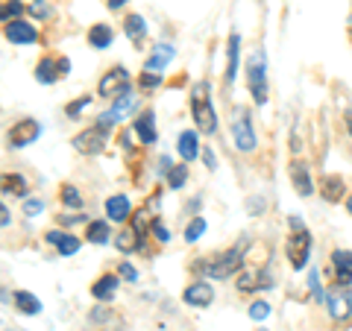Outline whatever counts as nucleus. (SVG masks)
<instances>
[{
    "label": "nucleus",
    "mask_w": 352,
    "mask_h": 331,
    "mask_svg": "<svg viewBox=\"0 0 352 331\" xmlns=\"http://www.w3.org/2000/svg\"><path fill=\"white\" fill-rule=\"evenodd\" d=\"M346 212L352 214V196H349V200H346Z\"/></svg>",
    "instance_id": "46"
},
{
    "label": "nucleus",
    "mask_w": 352,
    "mask_h": 331,
    "mask_svg": "<svg viewBox=\"0 0 352 331\" xmlns=\"http://www.w3.org/2000/svg\"><path fill=\"white\" fill-rule=\"evenodd\" d=\"M349 24H352V12H349Z\"/></svg>",
    "instance_id": "47"
},
{
    "label": "nucleus",
    "mask_w": 352,
    "mask_h": 331,
    "mask_svg": "<svg viewBox=\"0 0 352 331\" xmlns=\"http://www.w3.org/2000/svg\"><path fill=\"white\" fill-rule=\"evenodd\" d=\"M6 38L12 44H32V41H38V30L32 24H27V21L15 18L6 24Z\"/></svg>",
    "instance_id": "13"
},
{
    "label": "nucleus",
    "mask_w": 352,
    "mask_h": 331,
    "mask_svg": "<svg viewBox=\"0 0 352 331\" xmlns=\"http://www.w3.org/2000/svg\"><path fill=\"white\" fill-rule=\"evenodd\" d=\"M191 115H194V124L203 135H212L217 132V115H214V106H212V97H208V85L200 82L191 94Z\"/></svg>",
    "instance_id": "1"
},
{
    "label": "nucleus",
    "mask_w": 352,
    "mask_h": 331,
    "mask_svg": "<svg viewBox=\"0 0 352 331\" xmlns=\"http://www.w3.org/2000/svg\"><path fill=\"white\" fill-rule=\"evenodd\" d=\"M36 3H41V0H36Z\"/></svg>",
    "instance_id": "48"
},
{
    "label": "nucleus",
    "mask_w": 352,
    "mask_h": 331,
    "mask_svg": "<svg viewBox=\"0 0 352 331\" xmlns=\"http://www.w3.org/2000/svg\"><path fill=\"white\" fill-rule=\"evenodd\" d=\"M273 288V275L264 267H250L238 273V290L241 293H256V290H267Z\"/></svg>",
    "instance_id": "8"
},
{
    "label": "nucleus",
    "mask_w": 352,
    "mask_h": 331,
    "mask_svg": "<svg viewBox=\"0 0 352 331\" xmlns=\"http://www.w3.org/2000/svg\"><path fill=\"white\" fill-rule=\"evenodd\" d=\"M247 85L252 94V103L264 106L267 103V62H264V53H252L247 59Z\"/></svg>",
    "instance_id": "2"
},
{
    "label": "nucleus",
    "mask_w": 352,
    "mask_h": 331,
    "mask_svg": "<svg viewBox=\"0 0 352 331\" xmlns=\"http://www.w3.org/2000/svg\"><path fill=\"white\" fill-rule=\"evenodd\" d=\"M138 240H141V235L135 229H129V231H120V235L115 238V247L120 249V252H132L138 247Z\"/></svg>",
    "instance_id": "30"
},
{
    "label": "nucleus",
    "mask_w": 352,
    "mask_h": 331,
    "mask_svg": "<svg viewBox=\"0 0 352 331\" xmlns=\"http://www.w3.org/2000/svg\"><path fill=\"white\" fill-rule=\"evenodd\" d=\"M238 62H241V36H238V32H232L229 41H226V82H235Z\"/></svg>",
    "instance_id": "16"
},
{
    "label": "nucleus",
    "mask_w": 352,
    "mask_h": 331,
    "mask_svg": "<svg viewBox=\"0 0 352 331\" xmlns=\"http://www.w3.org/2000/svg\"><path fill=\"white\" fill-rule=\"evenodd\" d=\"M291 182L296 187L300 196H311L314 194V182H311V173H308V164L305 161H291Z\"/></svg>",
    "instance_id": "14"
},
{
    "label": "nucleus",
    "mask_w": 352,
    "mask_h": 331,
    "mask_svg": "<svg viewBox=\"0 0 352 331\" xmlns=\"http://www.w3.org/2000/svg\"><path fill=\"white\" fill-rule=\"evenodd\" d=\"M109 235H112V229H109L106 220H91L88 229H85V238L91 240V244H106Z\"/></svg>",
    "instance_id": "27"
},
{
    "label": "nucleus",
    "mask_w": 352,
    "mask_h": 331,
    "mask_svg": "<svg viewBox=\"0 0 352 331\" xmlns=\"http://www.w3.org/2000/svg\"><path fill=\"white\" fill-rule=\"evenodd\" d=\"M308 288H311V293L320 296V299H326V296H323V288H320V273H317V270L308 273Z\"/></svg>",
    "instance_id": "39"
},
{
    "label": "nucleus",
    "mask_w": 352,
    "mask_h": 331,
    "mask_svg": "<svg viewBox=\"0 0 352 331\" xmlns=\"http://www.w3.org/2000/svg\"><path fill=\"white\" fill-rule=\"evenodd\" d=\"M132 109H135V97H132V91H124V94H120L118 100H115V106L109 109V112L115 115V120H124V117L132 112Z\"/></svg>",
    "instance_id": "28"
},
{
    "label": "nucleus",
    "mask_w": 352,
    "mask_h": 331,
    "mask_svg": "<svg viewBox=\"0 0 352 331\" xmlns=\"http://www.w3.org/2000/svg\"><path fill=\"white\" fill-rule=\"evenodd\" d=\"M332 270L338 288H349L352 284V252L349 249H335L332 252Z\"/></svg>",
    "instance_id": "11"
},
{
    "label": "nucleus",
    "mask_w": 352,
    "mask_h": 331,
    "mask_svg": "<svg viewBox=\"0 0 352 331\" xmlns=\"http://www.w3.org/2000/svg\"><path fill=\"white\" fill-rule=\"evenodd\" d=\"M344 194H346V182L340 179V176H323L320 179V196L326 203H340L344 200Z\"/></svg>",
    "instance_id": "15"
},
{
    "label": "nucleus",
    "mask_w": 352,
    "mask_h": 331,
    "mask_svg": "<svg viewBox=\"0 0 352 331\" xmlns=\"http://www.w3.org/2000/svg\"><path fill=\"white\" fill-rule=\"evenodd\" d=\"M12 302H15V308H18L21 314H30V317L41 314V302H38V296H32L30 290H15Z\"/></svg>",
    "instance_id": "25"
},
{
    "label": "nucleus",
    "mask_w": 352,
    "mask_h": 331,
    "mask_svg": "<svg viewBox=\"0 0 352 331\" xmlns=\"http://www.w3.org/2000/svg\"><path fill=\"white\" fill-rule=\"evenodd\" d=\"M241 267H244V249L232 247V249L220 252V255H214L212 261H208L206 264V273L212 275V279H229V275L241 273Z\"/></svg>",
    "instance_id": "4"
},
{
    "label": "nucleus",
    "mask_w": 352,
    "mask_h": 331,
    "mask_svg": "<svg viewBox=\"0 0 352 331\" xmlns=\"http://www.w3.org/2000/svg\"><path fill=\"white\" fill-rule=\"evenodd\" d=\"M124 30H126V36H129L132 41H141V38H144V32H147V24H144V18H141V15L132 12V15L124 21Z\"/></svg>",
    "instance_id": "29"
},
{
    "label": "nucleus",
    "mask_w": 352,
    "mask_h": 331,
    "mask_svg": "<svg viewBox=\"0 0 352 331\" xmlns=\"http://www.w3.org/2000/svg\"><path fill=\"white\" fill-rule=\"evenodd\" d=\"M62 203L68 208H82V194L74 185H62Z\"/></svg>",
    "instance_id": "32"
},
{
    "label": "nucleus",
    "mask_w": 352,
    "mask_h": 331,
    "mask_svg": "<svg viewBox=\"0 0 352 331\" xmlns=\"http://www.w3.org/2000/svg\"><path fill=\"white\" fill-rule=\"evenodd\" d=\"M21 12H24V6L18 3V0H9V3H3L0 6V21H15V18H21Z\"/></svg>",
    "instance_id": "33"
},
{
    "label": "nucleus",
    "mask_w": 352,
    "mask_h": 331,
    "mask_svg": "<svg viewBox=\"0 0 352 331\" xmlns=\"http://www.w3.org/2000/svg\"><path fill=\"white\" fill-rule=\"evenodd\" d=\"M344 120H346V132L352 135V112H346V115H344Z\"/></svg>",
    "instance_id": "45"
},
{
    "label": "nucleus",
    "mask_w": 352,
    "mask_h": 331,
    "mask_svg": "<svg viewBox=\"0 0 352 331\" xmlns=\"http://www.w3.org/2000/svg\"><path fill=\"white\" fill-rule=\"evenodd\" d=\"M326 305H329V314H332V319H349L352 314V296L346 290H332V293H326Z\"/></svg>",
    "instance_id": "12"
},
{
    "label": "nucleus",
    "mask_w": 352,
    "mask_h": 331,
    "mask_svg": "<svg viewBox=\"0 0 352 331\" xmlns=\"http://www.w3.org/2000/svg\"><path fill=\"white\" fill-rule=\"evenodd\" d=\"M232 141L241 152H252L256 150V129L250 124V115L244 109H238L235 117H232Z\"/></svg>",
    "instance_id": "6"
},
{
    "label": "nucleus",
    "mask_w": 352,
    "mask_h": 331,
    "mask_svg": "<svg viewBox=\"0 0 352 331\" xmlns=\"http://www.w3.org/2000/svg\"><path fill=\"white\" fill-rule=\"evenodd\" d=\"M185 179H188V168H185V164H176V168L168 170V185L170 187H182Z\"/></svg>",
    "instance_id": "34"
},
{
    "label": "nucleus",
    "mask_w": 352,
    "mask_h": 331,
    "mask_svg": "<svg viewBox=\"0 0 352 331\" xmlns=\"http://www.w3.org/2000/svg\"><path fill=\"white\" fill-rule=\"evenodd\" d=\"M109 144V129L103 126H91V129H82L80 135L74 138V147L82 152V156H100Z\"/></svg>",
    "instance_id": "5"
},
{
    "label": "nucleus",
    "mask_w": 352,
    "mask_h": 331,
    "mask_svg": "<svg viewBox=\"0 0 352 331\" xmlns=\"http://www.w3.org/2000/svg\"><path fill=\"white\" fill-rule=\"evenodd\" d=\"M0 191L12 194V196H27L30 185H27V179L21 173H0Z\"/></svg>",
    "instance_id": "19"
},
{
    "label": "nucleus",
    "mask_w": 352,
    "mask_h": 331,
    "mask_svg": "<svg viewBox=\"0 0 352 331\" xmlns=\"http://www.w3.org/2000/svg\"><path fill=\"white\" fill-rule=\"evenodd\" d=\"M182 302L185 305H191V308H208L214 302V290H212V284L208 282H194L185 288L182 293Z\"/></svg>",
    "instance_id": "10"
},
{
    "label": "nucleus",
    "mask_w": 352,
    "mask_h": 331,
    "mask_svg": "<svg viewBox=\"0 0 352 331\" xmlns=\"http://www.w3.org/2000/svg\"><path fill=\"white\" fill-rule=\"evenodd\" d=\"M285 255H288V264L294 270H302L308 258H311V231L305 226H296L291 229V238H288V247H285Z\"/></svg>",
    "instance_id": "3"
},
{
    "label": "nucleus",
    "mask_w": 352,
    "mask_h": 331,
    "mask_svg": "<svg viewBox=\"0 0 352 331\" xmlns=\"http://www.w3.org/2000/svg\"><path fill=\"white\" fill-rule=\"evenodd\" d=\"M115 293H118V275H103V279L91 284V296L97 302H109Z\"/></svg>",
    "instance_id": "23"
},
{
    "label": "nucleus",
    "mask_w": 352,
    "mask_h": 331,
    "mask_svg": "<svg viewBox=\"0 0 352 331\" xmlns=\"http://www.w3.org/2000/svg\"><path fill=\"white\" fill-rule=\"evenodd\" d=\"M162 85V73H153V71H144V73H141V80H138V88H141V91H153V88H159Z\"/></svg>",
    "instance_id": "35"
},
{
    "label": "nucleus",
    "mask_w": 352,
    "mask_h": 331,
    "mask_svg": "<svg viewBox=\"0 0 352 331\" xmlns=\"http://www.w3.org/2000/svg\"><path fill=\"white\" fill-rule=\"evenodd\" d=\"M203 159H206V168H208V170H214V168H217V161H214V152H212V150H203Z\"/></svg>",
    "instance_id": "42"
},
{
    "label": "nucleus",
    "mask_w": 352,
    "mask_h": 331,
    "mask_svg": "<svg viewBox=\"0 0 352 331\" xmlns=\"http://www.w3.org/2000/svg\"><path fill=\"white\" fill-rule=\"evenodd\" d=\"M176 147H179V156L182 161H194L197 156H200V138H197V132H182L179 141H176Z\"/></svg>",
    "instance_id": "22"
},
{
    "label": "nucleus",
    "mask_w": 352,
    "mask_h": 331,
    "mask_svg": "<svg viewBox=\"0 0 352 331\" xmlns=\"http://www.w3.org/2000/svg\"><path fill=\"white\" fill-rule=\"evenodd\" d=\"M124 3H126V0H109V9H120Z\"/></svg>",
    "instance_id": "44"
},
{
    "label": "nucleus",
    "mask_w": 352,
    "mask_h": 331,
    "mask_svg": "<svg viewBox=\"0 0 352 331\" xmlns=\"http://www.w3.org/2000/svg\"><path fill=\"white\" fill-rule=\"evenodd\" d=\"M120 275H124V279H129V282H135L138 279V273H135V267H129V264L124 261L120 264Z\"/></svg>",
    "instance_id": "41"
},
{
    "label": "nucleus",
    "mask_w": 352,
    "mask_h": 331,
    "mask_svg": "<svg viewBox=\"0 0 352 331\" xmlns=\"http://www.w3.org/2000/svg\"><path fill=\"white\" fill-rule=\"evenodd\" d=\"M9 226V208L3 205V200H0V229Z\"/></svg>",
    "instance_id": "43"
},
{
    "label": "nucleus",
    "mask_w": 352,
    "mask_h": 331,
    "mask_svg": "<svg viewBox=\"0 0 352 331\" xmlns=\"http://www.w3.org/2000/svg\"><path fill=\"white\" fill-rule=\"evenodd\" d=\"M62 76V71H59V59H53V56H44L38 65H36V80L41 82V85H50V82H56Z\"/></svg>",
    "instance_id": "21"
},
{
    "label": "nucleus",
    "mask_w": 352,
    "mask_h": 331,
    "mask_svg": "<svg viewBox=\"0 0 352 331\" xmlns=\"http://www.w3.org/2000/svg\"><path fill=\"white\" fill-rule=\"evenodd\" d=\"M41 208H44L41 200H30V203L24 205V214H27V217H36V214H41Z\"/></svg>",
    "instance_id": "40"
},
{
    "label": "nucleus",
    "mask_w": 352,
    "mask_h": 331,
    "mask_svg": "<svg viewBox=\"0 0 352 331\" xmlns=\"http://www.w3.org/2000/svg\"><path fill=\"white\" fill-rule=\"evenodd\" d=\"M250 317L256 319V323H258V319H267V317H270V305H267V302H261V299H258V302H252V305H250Z\"/></svg>",
    "instance_id": "36"
},
{
    "label": "nucleus",
    "mask_w": 352,
    "mask_h": 331,
    "mask_svg": "<svg viewBox=\"0 0 352 331\" xmlns=\"http://www.w3.org/2000/svg\"><path fill=\"white\" fill-rule=\"evenodd\" d=\"M173 56H176V53H173L170 44H156V47H153V56H150L147 65H144V71L162 73V68H164V65H170Z\"/></svg>",
    "instance_id": "20"
},
{
    "label": "nucleus",
    "mask_w": 352,
    "mask_h": 331,
    "mask_svg": "<svg viewBox=\"0 0 352 331\" xmlns=\"http://www.w3.org/2000/svg\"><path fill=\"white\" fill-rule=\"evenodd\" d=\"M88 44H91L94 50H106L109 44H112V27L109 24H94L88 30Z\"/></svg>",
    "instance_id": "26"
},
{
    "label": "nucleus",
    "mask_w": 352,
    "mask_h": 331,
    "mask_svg": "<svg viewBox=\"0 0 352 331\" xmlns=\"http://www.w3.org/2000/svg\"><path fill=\"white\" fill-rule=\"evenodd\" d=\"M88 103H91V97H76L74 103H68V106H65V115H68V117H76V115H80V112H82V109H85Z\"/></svg>",
    "instance_id": "37"
},
{
    "label": "nucleus",
    "mask_w": 352,
    "mask_h": 331,
    "mask_svg": "<svg viewBox=\"0 0 352 331\" xmlns=\"http://www.w3.org/2000/svg\"><path fill=\"white\" fill-rule=\"evenodd\" d=\"M129 73L124 68H112L106 71V76L100 80V85H97V94L100 97H120L124 91H129Z\"/></svg>",
    "instance_id": "9"
},
{
    "label": "nucleus",
    "mask_w": 352,
    "mask_h": 331,
    "mask_svg": "<svg viewBox=\"0 0 352 331\" xmlns=\"http://www.w3.org/2000/svg\"><path fill=\"white\" fill-rule=\"evenodd\" d=\"M132 132L141 138V144H153L156 141V124H153V112H144L135 124H132Z\"/></svg>",
    "instance_id": "24"
},
{
    "label": "nucleus",
    "mask_w": 352,
    "mask_h": 331,
    "mask_svg": "<svg viewBox=\"0 0 352 331\" xmlns=\"http://www.w3.org/2000/svg\"><path fill=\"white\" fill-rule=\"evenodd\" d=\"M129 212H132L129 196L115 194V196H109V200H106V217L112 220V223H124V220L129 217Z\"/></svg>",
    "instance_id": "17"
},
{
    "label": "nucleus",
    "mask_w": 352,
    "mask_h": 331,
    "mask_svg": "<svg viewBox=\"0 0 352 331\" xmlns=\"http://www.w3.org/2000/svg\"><path fill=\"white\" fill-rule=\"evenodd\" d=\"M203 231H206V220L203 217H194L191 223H188V229H185V240H188V244H197V240L203 238Z\"/></svg>",
    "instance_id": "31"
},
{
    "label": "nucleus",
    "mask_w": 352,
    "mask_h": 331,
    "mask_svg": "<svg viewBox=\"0 0 352 331\" xmlns=\"http://www.w3.org/2000/svg\"><path fill=\"white\" fill-rule=\"evenodd\" d=\"M47 244L56 247V249H59V255H74V252L80 249V238H76V235H68V231L53 229V231H47Z\"/></svg>",
    "instance_id": "18"
},
{
    "label": "nucleus",
    "mask_w": 352,
    "mask_h": 331,
    "mask_svg": "<svg viewBox=\"0 0 352 331\" xmlns=\"http://www.w3.org/2000/svg\"><path fill=\"white\" fill-rule=\"evenodd\" d=\"M38 132H41V126H38V120H36V117H21L18 124H12V126H9V132H6L9 147H15V150L30 147L32 141L38 138Z\"/></svg>",
    "instance_id": "7"
},
{
    "label": "nucleus",
    "mask_w": 352,
    "mask_h": 331,
    "mask_svg": "<svg viewBox=\"0 0 352 331\" xmlns=\"http://www.w3.org/2000/svg\"><path fill=\"white\" fill-rule=\"evenodd\" d=\"M150 231H153V235H156V240H159V244H168V240H170L168 229H164V223H162L159 217H156V220H153V223H150Z\"/></svg>",
    "instance_id": "38"
}]
</instances>
